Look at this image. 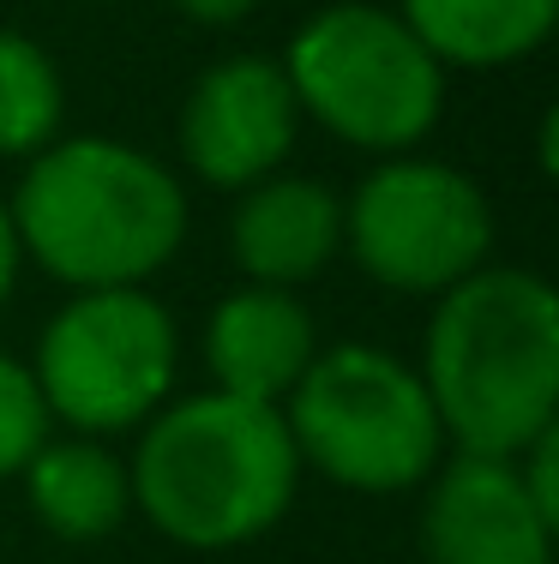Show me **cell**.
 Wrapping results in <instances>:
<instances>
[{"instance_id":"3957f363","label":"cell","mask_w":559,"mask_h":564,"mask_svg":"<svg viewBox=\"0 0 559 564\" xmlns=\"http://www.w3.org/2000/svg\"><path fill=\"white\" fill-rule=\"evenodd\" d=\"M19 247L66 289H144L186 240V186L175 169L109 132H78L24 163L7 198Z\"/></svg>"},{"instance_id":"ac0fdd59","label":"cell","mask_w":559,"mask_h":564,"mask_svg":"<svg viewBox=\"0 0 559 564\" xmlns=\"http://www.w3.org/2000/svg\"><path fill=\"white\" fill-rule=\"evenodd\" d=\"M97 7H115V0H97Z\"/></svg>"},{"instance_id":"ba28073f","label":"cell","mask_w":559,"mask_h":564,"mask_svg":"<svg viewBox=\"0 0 559 564\" xmlns=\"http://www.w3.org/2000/svg\"><path fill=\"white\" fill-rule=\"evenodd\" d=\"M301 132V109L289 90L283 66L271 55H229L211 61L193 78L175 120L181 163L198 186L241 193L289 163Z\"/></svg>"},{"instance_id":"4fadbf2b","label":"cell","mask_w":559,"mask_h":564,"mask_svg":"<svg viewBox=\"0 0 559 564\" xmlns=\"http://www.w3.org/2000/svg\"><path fill=\"white\" fill-rule=\"evenodd\" d=\"M397 12L439 66L470 73L529 61L559 24V0H397Z\"/></svg>"},{"instance_id":"277c9868","label":"cell","mask_w":559,"mask_h":564,"mask_svg":"<svg viewBox=\"0 0 559 564\" xmlns=\"http://www.w3.org/2000/svg\"><path fill=\"white\" fill-rule=\"evenodd\" d=\"M301 468H319L331 487L391 499L428 487L445 463V426L409 360L373 343L319 348L313 367L283 402Z\"/></svg>"},{"instance_id":"52a82bcc","label":"cell","mask_w":559,"mask_h":564,"mask_svg":"<svg viewBox=\"0 0 559 564\" xmlns=\"http://www.w3.org/2000/svg\"><path fill=\"white\" fill-rule=\"evenodd\" d=\"M343 252L391 294H445L494 252L482 181L439 156H379L343 198Z\"/></svg>"},{"instance_id":"7a4b0ae2","label":"cell","mask_w":559,"mask_h":564,"mask_svg":"<svg viewBox=\"0 0 559 564\" xmlns=\"http://www.w3.org/2000/svg\"><path fill=\"white\" fill-rule=\"evenodd\" d=\"M127 487L132 510L163 541L193 553H229L289 517L301 456L277 402L198 391L169 397L139 426Z\"/></svg>"},{"instance_id":"2e32d148","label":"cell","mask_w":559,"mask_h":564,"mask_svg":"<svg viewBox=\"0 0 559 564\" xmlns=\"http://www.w3.org/2000/svg\"><path fill=\"white\" fill-rule=\"evenodd\" d=\"M169 7H175L181 19L205 24V31H229V24H241L259 12V0H169Z\"/></svg>"},{"instance_id":"30bf717a","label":"cell","mask_w":559,"mask_h":564,"mask_svg":"<svg viewBox=\"0 0 559 564\" xmlns=\"http://www.w3.org/2000/svg\"><path fill=\"white\" fill-rule=\"evenodd\" d=\"M319 355V325L295 289L247 282L223 294L205 318V367L211 391L252 397V402H283L295 379Z\"/></svg>"},{"instance_id":"9c48e42d","label":"cell","mask_w":559,"mask_h":564,"mask_svg":"<svg viewBox=\"0 0 559 564\" xmlns=\"http://www.w3.org/2000/svg\"><path fill=\"white\" fill-rule=\"evenodd\" d=\"M553 522L529 505L512 456L451 451L428 475L421 553L428 564H553Z\"/></svg>"},{"instance_id":"9a60e30c","label":"cell","mask_w":559,"mask_h":564,"mask_svg":"<svg viewBox=\"0 0 559 564\" xmlns=\"http://www.w3.org/2000/svg\"><path fill=\"white\" fill-rule=\"evenodd\" d=\"M49 433H55V421H49V402L36 391L31 367L0 348V480L24 475V463L43 451Z\"/></svg>"},{"instance_id":"6da1fadb","label":"cell","mask_w":559,"mask_h":564,"mask_svg":"<svg viewBox=\"0 0 559 564\" xmlns=\"http://www.w3.org/2000/svg\"><path fill=\"white\" fill-rule=\"evenodd\" d=\"M421 384L451 451L517 456L559 421V294L541 271L482 264L433 294Z\"/></svg>"},{"instance_id":"5b68a950","label":"cell","mask_w":559,"mask_h":564,"mask_svg":"<svg viewBox=\"0 0 559 564\" xmlns=\"http://www.w3.org/2000/svg\"><path fill=\"white\" fill-rule=\"evenodd\" d=\"M277 66L295 90V109L367 156L416 151L445 115V66L397 7H319L295 24Z\"/></svg>"},{"instance_id":"8fae6325","label":"cell","mask_w":559,"mask_h":564,"mask_svg":"<svg viewBox=\"0 0 559 564\" xmlns=\"http://www.w3.org/2000/svg\"><path fill=\"white\" fill-rule=\"evenodd\" d=\"M229 252L247 282L295 289L343 252V198L308 174H265L235 198Z\"/></svg>"},{"instance_id":"7c38bea8","label":"cell","mask_w":559,"mask_h":564,"mask_svg":"<svg viewBox=\"0 0 559 564\" xmlns=\"http://www.w3.org/2000/svg\"><path fill=\"white\" fill-rule=\"evenodd\" d=\"M19 480H24V499H31V517L55 541H73V546L109 541L132 510L127 463L109 451V438H85V433L55 438L49 433Z\"/></svg>"},{"instance_id":"5bb4252c","label":"cell","mask_w":559,"mask_h":564,"mask_svg":"<svg viewBox=\"0 0 559 564\" xmlns=\"http://www.w3.org/2000/svg\"><path fill=\"white\" fill-rule=\"evenodd\" d=\"M66 127V78L31 31L0 24V156L31 163Z\"/></svg>"},{"instance_id":"8992f818","label":"cell","mask_w":559,"mask_h":564,"mask_svg":"<svg viewBox=\"0 0 559 564\" xmlns=\"http://www.w3.org/2000/svg\"><path fill=\"white\" fill-rule=\"evenodd\" d=\"M181 372L175 313L151 289H78L36 337L31 379L49 421L85 438L139 433Z\"/></svg>"},{"instance_id":"e0dca14e","label":"cell","mask_w":559,"mask_h":564,"mask_svg":"<svg viewBox=\"0 0 559 564\" xmlns=\"http://www.w3.org/2000/svg\"><path fill=\"white\" fill-rule=\"evenodd\" d=\"M19 271H24V247H19V228H12L7 198H0V306H7L12 289H19Z\"/></svg>"}]
</instances>
